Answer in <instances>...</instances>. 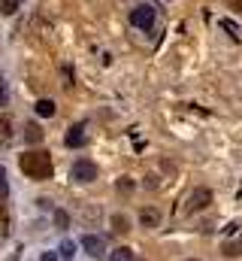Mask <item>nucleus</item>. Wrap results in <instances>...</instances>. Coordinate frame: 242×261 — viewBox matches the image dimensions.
<instances>
[{"label": "nucleus", "mask_w": 242, "mask_h": 261, "mask_svg": "<svg viewBox=\"0 0 242 261\" xmlns=\"http://www.w3.org/2000/svg\"><path fill=\"white\" fill-rule=\"evenodd\" d=\"M18 164H21V173L24 176H31V179H52V173H55V161H52V155L49 152H43V149H31V152H24L21 158H18Z\"/></svg>", "instance_id": "nucleus-1"}, {"label": "nucleus", "mask_w": 242, "mask_h": 261, "mask_svg": "<svg viewBox=\"0 0 242 261\" xmlns=\"http://www.w3.org/2000/svg\"><path fill=\"white\" fill-rule=\"evenodd\" d=\"M155 21H158V9H155V6L139 3V6L130 9V24H133V28H139V31H152Z\"/></svg>", "instance_id": "nucleus-2"}, {"label": "nucleus", "mask_w": 242, "mask_h": 261, "mask_svg": "<svg viewBox=\"0 0 242 261\" xmlns=\"http://www.w3.org/2000/svg\"><path fill=\"white\" fill-rule=\"evenodd\" d=\"M70 176H73V182H94V179H97V164L88 161V158H79V161L73 164Z\"/></svg>", "instance_id": "nucleus-3"}, {"label": "nucleus", "mask_w": 242, "mask_h": 261, "mask_svg": "<svg viewBox=\"0 0 242 261\" xmlns=\"http://www.w3.org/2000/svg\"><path fill=\"white\" fill-rule=\"evenodd\" d=\"M212 203V192L209 189H197L191 192V197L185 200V213H197V210H206Z\"/></svg>", "instance_id": "nucleus-4"}, {"label": "nucleus", "mask_w": 242, "mask_h": 261, "mask_svg": "<svg viewBox=\"0 0 242 261\" xmlns=\"http://www.w3.org/2000/svg\"><path fill=\"white\" fill-rule=\"evenodd\" d=\"M82 249H85L91 258H103V252H106V240L97 237V234H85V237H82Z\"/></svg>", "instance_id": "nucleus-5"}, {"label": "nucleus", "mask_w": 242, "mask_h": 261, "mask_svg": "<svg viewBox=\"0 0 242 261\" xmlns=\"http://www.w3.org/2000/svg\"><path fill=\"white\" fill-rule=\"evenodd\" d=\"M139 222H142V228H158L161 225V210L158 206H142L139 210Z\"/></svg>", "instance_id": "nucleus-6"}, {"label": "nucleus", "mask_w": 242, "mask_h": 261, "mask_svg": "<svg viewBox=\"0 0 242 261\" xmlns=\"http://www.w3.org/2000/svg\"><path fill=\"white\" fill-rule=\"evenodd\" d=\"M64 143H67L70 149H76V146H82V143H85V125H73V128L67 130V137H64Z\"/></svg>", "instance_id": "nucleus-7"}, {"label": "nucleus", "mask_w": 242, "mask_h": 261, "mask_svg": "<svg viewBox=\"0 0 242 261\" xmlns=\"http://www.w3.org/2000/svg\"><path fill=\"white\" fill-rule=\"evenodd\" d=\"M34 110H37V116H43V119H52L58 107H55V100H49V97H43V100H37V107H34Z\"/></svg>", "instance_id": "nucleus-8"}, {"label": "nucleus", "mask_w": 242, "mask_h": 261, "mask_svg": "<svg viewBox=\"0 0 242 261\" xmlns=\"http://www.w3.org/2000/svg\"><path fill=\"white\" fill-rule=\"evenodd\" d=\"M112 231H115V234H127V231H130V219H127L124 213H115V216H112Z\"/></svg>", "instance_id": "nucleus-9"}, {"label": "nucleus", "mask_w": 242, "mask_h": 261, "mask_svg": "<svg viewBox=\"0 0 242 261\" xmlns=\"http://www.w3.org/2000/svg\"><path fill=\"white\" fill-rule=\"evenodd\" d=\"M43 137H46V134H43L40 125H27V128H24V140H27V143H40Z\"/></svg>", "instance_id": "nucleus-10"}, {"label": "nucleus", "mask_w": 242, "mask_h": 261, "mask_svg": "<svg viewBox=\"0 0 242 261\" xmlns=\"http://www.w3.org/2000/svg\"><path fill=\"white\" fill-rule=\"evenodd\" d=\"M58 255H60V261H70L73 255H76V243H73V240H64L60 249H58Z\"/></svg>", "instance_id": "nucleus-11"}, {"label": "nucleus", "mask_w": 242, "mask_h": 261, "mask_svg": "<svg viewBox=\"0 0 242 261\" xmlns=\"http://www.w3.org/2000/svg\"><path fill=\"white\" fill-rule=\"evenodd\" d=\"M109 261H133V249H127V246H118V249L109 255Z\"/></svg>", "instance_id": "nucleus-12"}, {"label": "nucleus", "mask_w": 242, "mask_h": 261, "mask_svg": "<svg viewBox=\"0 0 242 261\" xmlns=\"http://www.w3.org/2000/svg\"><path fill=\"white\" fill-rule=\"evenodd\" d=\"M52 222H55V228H60V231H64V228L70 225V216H67L64 210H55V213H52Z\"/></svg>", "instance_id": "nucleus-13"}, {"label": "nucleus", "mask_w": 242, "mask_h": 261, "mask_svg": "<svg viewBox=\"0 0 242 261\" xmlns=\"http://www.w3.org/2000/svg\"><path fill=\"white\" fill-rule=\"evenodd\" d=\"M21 3H24V0H0V12H3V15H12Z\"/></svg>", "instance_id": "nucleus-14"}, {"label": "nucleus", "mask_w": 242, "mask_h": 261, "mask_svg": "<svg viewBox=\"0 0 242 261\" xmlns=\"http://www.w3.org/2000/svg\"><path fill=\"white\" fill-rule=\"evenodd\" d=\"M221 252H224L227 258H236V255L242 252V246H239V243H224V246H221Z\"/></svg>", "instance_id": "nucleus-15"}, {"label": "nucleus", "mask_w": 242, "mask_h": 261, "mask_svg": "<svg viewBox=\"0 0 242 261\" xmlns=\"http://www.w3.org/2000/svg\"><path fill=\"white\" fill-rule=\"evenodd\" d=\"M6 195H9V176H6V170L0 167V200H3Z\"/></svg>", "instance_id": "nucleus-16"}, {"label": "nucleus", "mask_w": 242, "mask_h": 261, "mask_svg": "<svg viewBox=\"0 0 242 261\" xmlns=\"http://www.w3.org/2000/svg\"><path fill=\"white\" fill-rule=\"evenodd\" d=\"M118 192H133V182H130L127 176H121L118 179Z\"/></svg>", "instance_id": "nucleus-17"}, {"label": "nucleus", "mask_w": 242, "mask_h": 261, "mask_svg": "<svg viewBox=\"0 0 242 261\" xmlns=\"http://www.w3.org/2000/svg\"><path fill=\"white\" fill-rule=\"evenodd\" d=\"M9 134H12V130H9V122H6V119H0V137H3V140H9Z\"/></svg>", "instance_id": "nucleus-18"}, {"label": "nucleus", "mask_w": 242, "mask_h": 261, "mask_svg": "<svg viewBox=\"0 0 242 261\" xmlns=\"http://www.w3.org/2000/svg\"><path fill=\"white\" fill-rule=\"evenodd\" d=\"M221 28H224V31H230V34H233V37H239V28H236V24H233V21H221Z\"/></svg>", "instance_id": "nucleus-19"}, {"label": "nucleus", "mask_w": 242, "mask_h": 261, "mask_svg": "<svg viewBox=\"0 0 242 261\" xmlns=\"http://www.w3.org/2000/svg\"><path fill=\"white\" fill-rule=\"evenodd\" d=\"M0 107H6V79L0 76Z\"/></svg>", "instance_id": "nucleus-20"}, {"label": "nucleus", "mask_w": 242, "mask_h": 261, "mask_svg": "<svg viewBox=\"0 0 242 261\" xmlns=\"http://www.w3.org/2000/svg\"><path fill=\"white\" fill-rule=\"evenodd\" d=\"M9 228V216L3 213V206H0V231H6Z\"/></svg>", "instance_id": "nucleus-21"}, {"label": "nucleus", "mask_w": 242, "mask_h": 261, "mask_svg": "<svg viewBox=\"0 0 242 261\" xmlns=\"http://www.w3.org/2000/svg\"><path fill=\"white\" fill-rule=\"evenodd\" d=\"M227 6H230L233 12H242V0H227Z\"/></svg>", "instance_id": "nucleus-22"}, {"label": "nucleus", "mask_w": 242, "mask_h": 261, "mask_svg": "<svg viewBox=\"0 0 242 261\" xmlns=\"http://www.w3.org/2000/svg\"><path fill=\"white\" fill-rule=\"evenodd\" d=\"M40 261H60V255H55V252H43V258Z\"/></svg>", "instance_id": "nucleus-23"}]
</instances>
